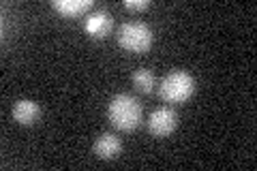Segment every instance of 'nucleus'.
I'll return each mask as SVG.
<instances>
[{
  "instance_id": "obj_1",
  "label": "nucleus",
  "mask_w": 257,
  "mask_h": 171,
  "mask_svg": "<svg viewBox=\"0 0 257 171\" xmlns=\"http://www.w3.org/2000/svg\"><path fill=\"white\" fill-rule=\"evenodd\" d=\"M107 116L111 120V124L116 128H120V131H133V128L140 126L144 111H142V105L135 96L116 94L114 99L109 101Z\"/></svg>"
},
{
  "instance_id": "obj_2",
  "label": "nucleus",
  "mask_w": 257,
  "mask_h": 171,
  "mask_svg": "<svg viewBox=\"0 0 257 171\" xmlns=\"http://www.w3.org/2000/svg\"><path fill=\"white\" fill-rule=\"evenodd\" d=\"M195 92V79L187 71H172L161 81L159 94L167 103H184Z\"/></svg>"
},
{
  "instance_id": "obj_3",
  "label": "nucleus",
  "mask_w": 257,
  "mask_h": 171,
  "mask_svg": "<svg viewBox=\"0 0 257 171\" xmlns=\"http://www.w3.org/2000/svg\"><path fill=\"white\" fill-rule=\"evenodd\" d=\"M118 43L122 45L126 52L144 54V52H148L152 45V30L148 24H144V22H126L118 30Z\"/></svg>"
},
{
  "instance_id": "obj_4",
  "label": "nucleus",
  "mask_w": 257,
  "mask_h": 171,
  "mask_svg": "<svg viewBox=\"0 0 257 171\" xmlns=\"http://www.w3.org/2000/svg\"><path fill=\"white\" fill-rule=\"evenodd\" d=\"M178 126V113L170 107H159L150 113L148 118V131L155 137H167Z\"/></svg>"
},
{
  "instance_id": "obj_5",
  "label": "nucleus",
  "mask_w": 257,
  "mask_h": 171,
  "mask_svg": "<svg viewBox=\"0 0 257 171\" xmlns=\"http://www.w3.org/2000/svg\"><path fill=\"white\" fill-rule=\"evenodd\" d=\"M86 32L90 37H96V39H103L109 35L111 26H114V20H111V15L105 11V9H96L92 11L90 15L86 18Z\"/></svg>"
},
{
  "instance_id": "obj_6",
  "label": "nucleus",
  "mask_w": 257,
  "mask_h": 171,
  "mask_svg": "<svg viewBox=\"0 0 257 171\" xmlns=\"http://www.w3.org/2000/svg\"><path fill=\"white\" fill-rule=\"evenodd\" d=\"M92 150L101 160H111V158H116L120 154L122 143H120V139L114 133H103V135H99V139L94 141Z\"/></svg>"
},
{
  "instance_id": "obj_7",
  "label": "nucleus",
  "mask_w": 257,
  "mask_h": 171,
  "mask_svg": "<svg viewBox=\"0 0 257 171\" xmlns=\"http://www.w3.org/2000/svg\"><path fill=\"white\" fill-rule=\"evenodd\" d=\"M39 116H41V107L30 99H20L13 105V120L18 122V124L30 126L39 120Z\"/></svg>"
},
{
  "instance_id": "obj_8",
  "label": "nucleus",
  "mask_w": 257,
  "mask_h": 171,
  "mask_svg": "<svg viewBox=\"0 0 257 171\" xmlns=\"http://www.w3.org/2000/svg\"><path fill=\"white\" fill-rule=\"evenodd\" d=\"M52 7L56 11H60L62 15H67V18H73V15L88 11L92 7V3L90 0H54Z\"/></svg>"
},
{
  "instance_id": "obj_9",
  "label": "nucleus",
  "mask_w": 257,
  "mask_h": 171,
  "mask_svg": "<svg viewBox=\"0 0 257 171\" xmlns=\"http://www.w3.org/2000/svg\"><path fill=\"white\" fill-rule=\"evenodd\" d=\"M133 86L140 92H152V88H155V75H152V71L138 69L133 73Z\"/></svg>"
},
{
  "instance_id": "obj_10",
  "label": "nucleus",
  "mask_w": 257,
  "mask_h": 171,
  "mask_svg": "<svg viewBox=\"0 0 257 171\" xmlns=\"http://www.w3.org/2000/svg\"><path fill=\"white\" fill-rule=\"evenodd\" d=\"M124 7L126 9H133V11H142V9H148L150 7V0H124Z\"/></svg>"
}]
</instances>
